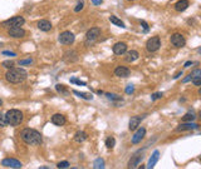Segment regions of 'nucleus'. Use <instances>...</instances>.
Returning a JSON list of instances; mask_svg holds the SVG:
<instances>
[{
    "instance_id": "obj_23",
    "label": "nucleus",
    "mask_w": 201,
    "mask_h": 169,
    "mask_svg": "<svg viewBox=\"0 0 201 169\" xmlns=\"http://www.w3.org/2000/svg\"><path fill=\"white\" fill-rule=\"evenodd\" d=\"M87 133L86 131H77L76 133V135H74V140L78 142V143H82V142H84L87 139Z\"/></svg>"
},
{
    "instance_id": "obj_13",
    "label": "nucleus",
    "mask_w": 201,
    "mask_h": 169,
    "mask_svg": "<svg viewBox=\"0 0 201 169\" xmlns=\"http://www.w3.org/2000/svg\"><path fill=\"white\" fill-rule=\"evenodd\" d=\"M146 135V129L145 128H140L136 133L135 135H132V144H138L141 143V140H142Z\"/></svg>"
},
{
    "instance_id": "obj_7",
    "label": "nucleus",
    "mask_w": 201,
    "mask_h": 169,
    "mask_svg": "<svg viewBox=\"0 0 201 169\" xmlns=\"http://www.w3.org/2000/svg\"><path fill=\"white\" fill-rule=\"evenodd\" d=\"M171 44L175 48H184L186 44V40L184 38V35L180 33H175L171 35Z\"/></svg>"
},
{
    "instance_id": "obj_14",
    "label": "nucleus",
    "mask_w": 201,
    "mask_h": 169,
    "mask_svg": "<svg viewBox=\"0 0 201 169\" xmlns=\"http://www.w3.org/2000/svg\"><path fill=\"white\" fill-rule=\"evenodd\" d=\"M52 123L54 125H57V127H62V125H64L67 123V119H65V117L63 114L57 113V114H54L52 117Z\"/></svg>"
},
{
    "instance_id": "obj_33",
    "label": "nucleus",
    "mask_w": 201,
    "mask_h": 169,
    "mask_svg": "<svg viewBox=\"0 0 201 169\" xmlns=\"http://www.w3.org/2000/svg\"><path fill=\"white\" fill-rule=\"evenodd\" d=\"M57 167L59 168V169H64V168H68L69 167V162H67V160H64V162H59L58 164H57Z\"/></svg>"
},
{
    "instance_id": "obj_32",
    "label": "nucleus",
    "mask_w": 201,
    "mask_h": 169,
    "mask_svg": "<svg viewBox=\"0 0 201 169\" xmlns=\"http://www.w3.org/2000/svg\"><path fill=\"white\" fill-rule=\"evenodd\" d=\"M70 83L78 84V85H80V87H86V85H87L84 81H80V80H78V79H76V78H72V79H70Z\"/></svg>"
},
{
    "instance_id": "obj_1",
    "label": "nucleus",
    "mask_w": 201,
    "mask_h": 169,
    "mask_svg": "<svg viewBox=\"0 0 201 169\" xmlns=\"http://www.w3.org/2000/svg\"><path fill=\"white\" fill-rule=\"evenodd\" d=\"M20 138L23 142H25L27 144H30V146H39L43 142V137L42 134L32 128H25L20 131Z\"/></svg>"
},
{
    "instance_id": "obj_37",
    "label": "nucleus",
    "mask_w": 201,
    "mask_h": 169,
    "mask_svg": "<svg viewBox=\"0 0 201 169\" xmlns=\"http://www.w3.org/2000/svg\"><path fill=\"white\" fill-rule=\"evenodd\" d=\"M33 63L32 59H27V60H20L19 62V65H30Z\"/></svg>"
},
{
    "instance_id": "obj_9",
    "label": "nucleus",
    "mask_w": 201,
    "mask_h": 169,
    "mask_svg": "<svg viewBox=\"0 0 201 169\" xmlns=\"http://www.w3.org/2000/svg\"><path fill=\"white\" fill-rule=\"evenodd\" d=\"M143 159V150H138L137 153H135L133 155H132V158L129 159V162H128V168H131V169H133V168H136L140 163H141V160Z\"/></svg>"
},
{
    "instance_id": "obj_21",
    "label": "nucleus",
    "mask_w": 201,
    "mask_h": 169,
    "mask_svg": "<svg viewBox=\"0 0 201 169\" xmlns=\"http://www.w3.org/2000/svg\"><path fill=\"white\" fill-rule=\"evenodd\" d=\"M126 53H127V55H126V62H128V63L135 62V60H137L138 56H140V54H138L137 50H131V52H126Z\"/></svg>"
},
{
    "instance_id": "obj_19",
    "label": "nucleus",
    "mask_w": 201,
    "mask_h": 169,
    "mask_svg": "<svg viewBox=\"0 0 201 169\" xmlns=\"http://www.w3.org/2000/svg\"><path fill=\"white\" fill-rule=\"evenodd\" d=\"M140 124H141V118L140 117H132L131 119H129L128 128H129V130H136Z\"/></svg>"
},
{
    "instance_id": "obj_43",
    "label": "nucleus",
    "mask_w": 201,
    "mask_h": 169,
    "mask_svg": "<svg viewBox=\"0 0 201 169\" xmlns=\"http://www.w3.org/2000/svg\"><path fill=\"white\" fill-rule=\"evenodd\" d=\"M190 80H191V74L188 75V77H186V78H185L182 81H184V83H187V81H190Z\"/></svg>"
},
{
    "instance_id": "obj_8",
    "label": "nucleus",
    "mask_w": 201,
    "mask_h": 169,
    "mask_svg": "<svg viewBox=\"0 0 201 169\" xmlns=\"http://www.w3.org/2000/svg\"><path fill=\"white\" fill-rule=\"evenodd\" d=\"M25 23V19L23 18V16H14V18H10L8 20H5L3 23V25L5 27H21L23 24Z\"/></svg>"
},
{
    "instance_id": "obj_2",
    "label": "nucleus",
    "mask_w": 201,
    "mask_h": 169,
    "mask_svg": "<svg viewBox=\"0 0 201 169\" xmlns=\"http://www.w3.org/2000/svg\"><path fill=\"white\" fill-rule=\"evenodd\" d=\"M28 77L27 70H24L23 68H10L8 70V73L5 74V79L11 83V84H19L23 83Z\"/></svg>"
},
{
    "instance_id": "obj_26",
    "label": "nucleus",
    "mask_w": 201,
    "mask_h": 169,
    "mask_svg": "<svg viewBox=\"0 0 201 169\" xmlns=\"http://www.w3.org/2000/svg\"><path fill=\"white\" fill-rule=\"evenodd\" d=\"M114 146H116V139L113 137H108L107 139H106V147H107L108 149H112Z\"/></svg>"
},
{
    "instance_id": "obj_40",
    "label": "nucleus",
    "mask_w": 201,
    "mask_h": 169,
    "mask_svg": "<svg viewBox=\"0 0 201 169\" xmlns=\"http://www.w3.org/2000/svg\"><path fill=\"white\" fill-rule=\"evenodd\" d=\"M3 55H6V56H17L15 53H13V52H6V50L3 52Z\"/></svg>"
},
{
    "instance_id": "obj_24",
    "label": "nucleus",
    "mask_w": 201,
    "mask_h": 169,
    "mask_svg": "<svg viewBox=\"0 0 201 169\" xmlns=\"http://www.w3.org/2000/svg\"><path fill=\"white\" fill-rule=\"evenodd\" d=\"M73 93L79 96V98H83V99H87V100H92L93 99V95L92 94H87V93H80V92H77V90H73Z\"/></svg>"
},
{
    "instance_id": "obj_10",
    "label": "nucleus",
    "mask_w": 201,
    "mask_h": 169,
    "mask_svg": "<svg viewBox=\"0 0 201 169\" xmlns=\"http://www.w3.org/2000/svg\"><path fill=\"white\" fill-rule=\"evenodd\" d=\"M8 34L11 38H23L25 37V30L21 29L20 27H10L8 30Z\"/></svg>"
},
{
    "instance_id": "obj_17",
    "label": "nucleus",
    "mask_w": 201,
    "mask_h": 169,
    "mask_svg": "<svg viewBox=\"0 0 201 169\" xmlns=\"http://www.w3.org/2000/svg\"><path fill=\"white\" fill-rule=\"evenodd\" d=\"M158 159H160V152L158 150H155L152 153V155H151V158H150V160H148V163H147V168H150V169H152L153 167L156 165V163L158 162Z\"/></svg>"
},
{
    "instance_id": "obj_22",
    "label": "nucleus",
    "mask_w": 201,
    "mask_h": 169,
    "mask_svg": "<svg viewBox=\"0 0 201 169\" xmlns=\"http://www.w3.org/2000/svg\"><path fill=\"white\" fill-rule=\"evenodd\" d=\"M110 21L113 24V25H116V27H120V28H126L125 23H123L121 19H118L117 16H114V15H111V16H110Z\"/></svg>"
},
{
    "instance_id": "obj_36",
    "label": "nucleus",
    "mask_w": 201,
    "mask_h": 169,
    "mask_svg": "<svg viewBox=\"0 0 201 169\" xmlns=\"http://www.w3.org/2000/svg\"><path fill=\"white\" fill-rule=\"evenodd\" d=\"M160 98H162V93H155V94L151 95V100H153V102L156 99H160Z\"/></svg>"
},
{
    "instance_id": "obj_25",
    "label": "nucleus",
    "mask_w": 201,
    "mask_h": 169,
    "mask_svg": "<svg viewBox=\"0 0 201 169\" xmlns=\"http://www.w3.org/2000/svg\"><path fill=\"white\" fill-rule=\"evenodd\" d=\"M93 168L94 169H103L104 168V160L102 158H97L93 163Z\"/></svg>"
},
{
    "instance_id": "obj_35",
    "label": "nucleus",
    "mask_w": 201,
    "mask_h": 169,
    "mask_svg": "<svg viewBox=\"0 0 201 169\" xmlns=\"http://www.w3.org/2000/svg\"><path fill=\"white\" fill-rule=\"evenodd\" d=\"M3 67L6 68V69H10V68H13V67H14V63H13V62H10V60H6V62L3 63Z\"/></svg>"
},
{
    "instance_id": "obj_44",
    "label": "nucleus",
    "mask_w": 201,
    "mask_h": 169,
    "mask_svg": "<svg viewBox=\"0 0 201 169\" xmlns=\"http://www.w3.org/2000/svg\"><path fill=\"white\" fill-rule=\"evenodd\" d=\"M192 64H194V63H192V62H186V63H185V65H184V67H185V68H188V67H190V65H192Z\"/></svg>"
},
{
    "instance_id": "obj_45",
    "label": "nucleus",
    "mask_w": 201,
    "mask_h": 169,
    "mask_svg": "<svg viewBox=\"0 0 201 169\" xmlns=\"http://www.w3.org/2000/svg\"><path fill=\"white\" fill-rule=\"evenodd\" d=\"M2 105H3V100H2V99H0V106H2Z\"/></svg>"
},
{
    "instance_id": "obj_38",
    "label": "nucleus",
    "mask_w": 201,
    "mask_h": 169,
    "mask_svg": "<svg viewBox=\"0 0 201 169\" xmlns=\"http://www.w3.org/2000/svg\"><path fill=\"white\" fill-rule=\"evenodd\" d=\"M133 90H135V88H133L132 84H128L127 88H126V93H127V94H132V93H133Z\"/></svg>"
},
{
    "instance_id": "obj_3",
    "label": "nucleus",
    "mask_w": 201,
    "mask_h": 169,
    "mask_svg": "<svg viewBox=\"0 0 201 169\" xmlns=\"http://www.w3.org/2000/svg\"><path fill=\"white\" fill-rule=\"evenodd\" d=\"M6 124L10 127H18L23 122V113L18 109H10L5 114Z\"/></svg>"
},
{
    "instance_id": "obj_5",
    "label": "nucleus",
    "mask_w": 201,
    "mask_h": 169,
    "mask_svg": "<svg viewBox=\"0 0 201 169\" xmlns=\"http://www.w3.org/2000/svg\"><path fill=\"white\" fill-rule=\"evenodd\" d=\"M58 40H59V43L63 44V45H70V44L74 43L76 37H74V34L70 33V31H63V33L59 34Z\"/></svg>"
},
{
    "instance_id": "obj_12",
    "label": "nucleus",
    "mask_w": 201,
    "mask_h": 169,
    "mask_svg": "<svg viewBox=\"0 0 201 169\" xmlns=\"http://www.w3.org/2000/svg\"><path fill=\"white\" fill-rule=\"evenodd\" d=\"M126 52H127V44L126 43L120 41V43H116L113 45V53L116 55H123V54H126Z\"/></svg>"
},
{
    "instance_id": "obj_18",
    "label": "nucleus",
    "mask_w": 201,
    "mask_h": 169,
    "mask_svg": "<svg viewBox=\"0 0 201 169\" xmlns=\"http://www.w3.org/2000/svg\"><path fill=\"white\" fill-rule=\"evenodd\" d=\"M37 25H38V29L42 31H49L52 29V23L49 20H45V19L39 20Z\"/></svg>"
},
{
    "instance_id": "obj_41",
    "label": "nucleus",
    "mask_w": 201,
    "mask_h": 169,
    "mask_svg": "<svg viewBox=\"0 0 201 169\" xmlns=\"http://www.w3.org/2000/svg\"><path fill=\"white\" fill-rule=\"evenodd\" d=\"M91 2H92L93 5H96V6H97V5H101V3L103 2V0H91Z\"/></svg>"
},
{
    "instance_id": "obj_16",
    "label": "nucleus",
    "mask_w": 201,
    "mask_h": 169,
    "mask_svg": "<svg viewBox=\"0 0 201 169\" xmlns=\"http://www.w3.org/2000/svg\"><path fill=\"white\" fill-rule=\"evenodd\" d=\"M114 75L120 77V78H127L131 75V70L126 67H118L114 69Z\"/></svg>"
},
{
    "instance_id": "obj_4",
    "label": "nucleus",
    "mask_w": 201,
    "mask_h": 169,
    "mask_svg": "<svg viewBox=\"0 0 201 169\" xmlns=\"http://www.w3.org/2000/svg\"><path fill=\"white\" fill-rule=\"evenodd\" d=\"M99 35H101V29L99 28H91L86 34V45L87 46L93 45L98 40Z\"/></svg>"
},
{
    "instance_id": "obj_30",
    "label": "nucleus",
    "mask_w": 201,
    "mask_h": 169,
    "mask_svg": "<svg viewBox=\"0 0 201 169\" xmlns=\"http://www.w3.org/2000/svg\"><path fill=\"white\" fill-rule=\"evenodd\" d=\"M106 95H107V98H108V99H111V100H122V99H121V96H118V95H116V94L107 93Z\"/></svg>"
},
{
    "instance_id": "obj_39",
    "label": "nucleus",
    "mask_w": 201,
    "mask_h": 169,
    "mask_svg": "<svg viewBox=\"0 0 201 169\" xmlns=\"http://www.w3.org/2000/svg\"><path fill=\"white\" fill-rule=\"evenodd\" d=\"M141 27L145 29V31H148V29H150V28H148V24H147L145 20H141Z\"/></svg>"
},
{
    "instance_id": "obj_31",
    "label": "nucleus",
    "mask_w": 201,
    "mask_h": 169,
    "mask_svg": "<svg viewBox=\"0 0 201 169\" xmlns=\"http://www.w3.org/2000/svg\"><path fill=\"white\" fill-rule=\"evenodd\" d=\"M0 127L2 128L6 127V119H5V115L3 113H0Z\"/></svg>"
},
{
    "instance_id": "obj_29",
    "label": "nucleus",
    "mask_w": 201,
    "mask_h": 169,
    "mask_svg": "<svg viewBox=\"0 0 201 169\" xmlns=\"http://www.w3.org/2000/svg\"><path fill=\"white\" fill-rule=\"evenodd\" d=\"M191 80H192V83H194L195 87H200V85H201V75L191 77Z\"/></svg>"
},
{
    "instance_id": "obj_6",
    "label": "nucleus",
    "mask_w": 201,
    "mask_h": 169,
    "mask_svg": "<svg viewBox=\"0 0 201 169\" xmlns=\"http://www.w3.org/2000/svg\"><path fill=\"white\" fill-rule=\"evenodd\" d=\"M160 46H161V40H160L158 37H152V38H150V39L147 40V43H146V49H147V52H150V53L157 52V50L160 49Z\"/></svg>"
},
{
    "instance_id": "obj_42",
    "label": "nucleus",
    "mask_w": 201,
    "mask_h": 169,
    "mask_svg": "<svg viewBox=\"0 0 201 169\" xmlns=\"http://www.w3.org/2000/svg\"><path fill=\"white\" fill-rule=\"evenodd\" d=\"M181 75H182V71H179V73H176V75H173V79H179Z\"/></svg>"
},
{
    "instance_id": "obj_20",
    "label": "nucleus",
    "mask_w": 201,
    "mask_h": 169,
    "mask_svg": "<svg viewBox=\"0 0 201 169\" xmlns=\"http://www.w3.org/2000/svg\"><path fill=\"white\" fill-rule=\"evenodd\" d=\"M188 5H190V3H188L187 0H180V2H177L175 4V10L176 11H184L188 8Z\"/></svg>"
},
{
    "instance_id": "obj_11",
    "label": "nucleus",
    "mask_w": 201,
    "mask_h": 169,
    "mask_svg": "<svg viewBox=\"0 0 201 169\" xmlns=\"http://www.w3.org/2000/svg\"><path fill=\"white\" fill-rule=\"evenodd\" d=\"M2 165L6 167V168H17V169L23 167V164H21L19 160L14 159V158H5V159H3Z\"/></svg>"
},
{
    "instance_id": "obj_28",
    "label": "nucleus",
    "mask_w": 201,
    "mask_h": 169,
    "mask_svg": "<svg viewBox=\"0 0 201 169\" xmlns=\"http://www.w3.org/2000/svg\"><path fill=\"white\" fill-rule=\"evenodd\" d=\"M196 115L194 113H187L182 117V122H192V120H195Z\"/></svg>"
},
{
    "instance_id": "obj_15",
    "label": "nucleus",
    "mask_w": 201,
    "mask_h": 169,
    "mask_svg": "<svg viewBox=\"0 0 201 169\" xmlns=\"http://www.w3.org/2000/svg\"><path fill=\"white\" fill-rule=\"evenodd\" d=\"M197 128H199V124H196V123L185 122V123H182L177 127L176 130L177 131H185V130H192V129H197Z\"/></svg>"
},
{
    "instance_id": "obj_27",
    "label": "nucleus",
    "mask_w": 201,
    "mask_h": 169,
    "mask_svg": "<svg viewBox=\"0 0 201 169\" xmlns=\"http://www.w3.org/2000/svg\"><path fill=\"white\" fill-rule=\"evenodd\" d=\"M55 89H57L58 93H61V94H63V95H68V90L65 89V87L63 85V84H57V85H55Z\"/></svg>"
},
{
    "instance_id": "obj_34",
    "label": "nucleus",
    "mask_w": 201,
    "mask_h": 169,
    "mask_svg": "<svg viewBox=\"0 0 201 169\" xmlns=\"http://www.w3.org/2000/svg\"><path fill=\"white\" fill-rule=\"evenodd\" d=\"M83 8H84V3H83V2H79V3L77 4V6L74 8V11H76V13H79V11L83 9Z\"/></svg>"
},
{
    "instance_id": "obj_46",
    "label": "nucleus",
    "mask_w": 201,
    "mask_h": 169,
    "mask_svg": "<svg viewBox=\"0 0 201 169\" xmlns=\"http://www.w3.org/2000/svg\"><path fill=\"white\" fill-rule=\"evenodd\" d=\"M129 2H133V0H129Z\"/></svg>"
}]
</instances>
